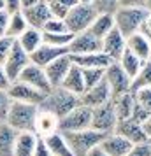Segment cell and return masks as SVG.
Masks as SVG:
<instances>
[{"instance_id": "6da1fadb", "label": "cell", "mask_w": 151, "mask_h": 156, "mask_svg": "<svg viewBox=\"0 0 151 156\" xmlns=\"http://www.w3.org/2000/svg\"><path fill=\"white\" fill-rule=\"evenodd\" d=\"M77 105H79V97L63 90L62 86H58V88H53L49 93L44 95L42 102L39 104V111L49 112L56 119H60Z\"/></svg>"}, {"instance_id": "7a4b0ae2", "label": "cell", "mask_w": 151, "mask_h": 156, "mask_svg": "<svg viewBox=\"0 0 151 156\" xmlns=\"http://www.w3.org/2000/svg\"><path fill=\"white\" fill-rule=\"evenodd\" d=\"M39 114V105H30L21 102H13L9 107L5 121L9 126L16 130L18 133H35V119Z\"/></svg>"}, {"instance_id": "3957f363", "label": "cell", "mask_w": 151, "mask_h": 156, "mask_svg": "<svg viewBox=\"0 0 151 156\" xmlns=\"http://www.w3.org/2000/svg\"><path fill=\"white\" fill-rule=\"evenodd\" d=\"M149 18H151V12L149 9L146 7H118L114 11V14H113L114 28L123 37L137 34L139 27Z\"/></svg>"}, {"instance_id": "277c9868", "label": "cell", "mask_w": 151, "mask_h": 156, "mask_svg": "<svg viewBox=\"0 0 151 156\" xmlns=\"http://www.w3.org/2000/svg\"><path fill=\"white\" fill-rule=\"evenodd\" d=\"M63 135L67 146L70 149L72 156H86L92 149L99 147V144L107 133L95 132L92 128L79 130V132H60Z\"/></svg>"}, {"instance_id": "5b68a950", "label": "cell", "mask_w": 151, "mask_h": 156, "mask_svg": "<svg viewBox=\"0 0 151 156\" xmlns=\"http://www.w3.org/2000/svg\"><path fill=\"white\" fill-rule=\"evenodd\" d=\"M95 18H97V12H95V9L90 4H76L65 14L63 23H65L67 32H70L72 35H76L79 32L88 30V27L93 23Z\"/></svg>"}, {"instance_id": "8992f818", "label": "cell", "mask_w": 151, "mask_h": 156, "mask_svg": "<svg viewBox=\"0 0 151 156\" xmlns=\"http://www.w3.org/2000/svg\"><path fill=\"white\" fill-rule=\"evenodd\" d=\"M116 114L113 109V102L109 100L107 104L100 107L92 109V116H90V128L100 133H113L116 126Z\"/></svg>"}, {"instance_id": "52a82bcc", "label": "cell", "mask_w": 151, "mask_h": 156, "mask_svg": "<svg viewBox=\"0 0 151 156\" xmlns=\"http://www.w3.org/2000/svg\"><path fill=\"white\" fill-rule=\"evenodd\" d=\"M104 81L107 83L111 98H116L123 93L130 91V77L123 72V69L118 65V62H111L104 70Z\"/></svg>"}, {"instance_id": "ba28073f", "label": "cell", "mask_w": 151, "mask_h": 156, "mask_svg": "<svg viewBox=\"0 0 151 156\" xmlns=\"http://www.w3.org/2000/svg\"><path fill=\"white\" fill-rule=\"evenodd\" d=\"M90 116L92 109L84 105L74 107L69 114H65L63 118L58 119V132H79L90 128Z\"/></svg>"}, {"instance_id": "9c48e42d", "label": "cell", "mask_w": 151, "mask_h": 156, "mask_svg": "<svg viewBox=\"0 0 151 156\" xmlns=\"http://www.w3.org/2000/svg\"><path fill=\"white\" fill-rule=\"evenodd\" d=\"M28 63H30V56L18 46V42L14 41L13 46H11V49H9V55H7V58H5V62L2 63V69H4V72H5L7 79L13 83V81L18 79V76L21 74L23 69H25Z\"/></svg>"}, {"instance_id": "30bf717a", "label": "cell", "mask_w": 151, "mask_h": 156, "mask_svg": "<svg viewBox=\"0 0 151 156\" xmlns=\"http://www.w3.org/2000/svg\"><path fill=\"white\" fill-rule=\"evenodd\" d=\"M7 93L13 102H21V104H30V105H39L46 95V93L39 91L35 88H30L20 81H13L7 88Z\"/></svg>"}, {"instance_id": "8fae6325", "label": "cell", "mask_w": 151, "mask_h": 156, "mask_svg": "<svg viewBox=\"0 0 151 156\" xmlns=\"http://www.w3.org/2000/svg\"><path fill=\"white\" fill-rule=\"evenodd\" d=\"M109 100H111V91H109V86L104 79H102L99 84L92 86V88H86L79 95V104L88 107V109L100 107L104 104H107Z\"/></svg>"}, {"instance_id": "7c38bea8", "label": "cell", "mask_w": 151, "mask_h": 156, "mask_svg": "<svg viewBox=\"0 0 151 156\" xmlns=\"http://www.w3.org/2000/svg\"><path fill=\"white\" fill-rule=\"evenodd\" d=\"M16 81L25 83L27 86L35 88V90H39V91H42V93H49L51 90H53L49 86V81L46 77V74H44V69L37 67V65H34V63L27 65V67L23 69V72L18 76Z\"/></svg>"}, {"instance_id": "4fadbf2b", "label": "cell", "mask_w": 151, "mask_h": 156, "mask_svg": "<svg viewBox=\"0 0 151 156\" xmlns=\"http://www.w3.org/2000/svg\"><path fill=\"white\" fill-rule=\"evenodd\" d=\"M113 133L123 137L132 146L134 144H148L149 142V137L142 132L141 123H135V121H132V119L116 121V126H114V132Z\"/></svg>"}, {"instance_id": "5bb4252c", "label": "cell", "mask_w": 151, "mask_h": 156, "mask_svg": "<svg viewBox=\"0 0 151 156\" xmlns=\"http://www.w3.org/2000/svg\"><path fill=\"white\" fill-rule=\"evenodd\" d=\"M69 48V55H86V53H97L100 51V39L90 34L88 30L79 32L76 35H72Z\"/></svg>"}, {"instance_id": "9a60e30c", "label": "cell", "mask_w": 151, "mask_h": 156, "mask_svg": "<svg viewBox=\"0 0 151 156\" xmlns=\"http://www.w3.org/2000/svg\"><path fill=\"white\" fill-rule=\"evenodd\" d=\"M125 48H127V46H125V37H123L116 28H113L107 35L100 39V51L111 60V62H118L120 56L123 55Z\"/></svg>"}, {"instance_id": "2e32d148", "label": "cell", "mask_w": 151, "mask_h": 156, "mask_svg": "<svg viewBox=\"0 0 151 156\" xmlns=\"http://www.w3.org/2000/svg\"><path fill=\"white\" fill-rule=\"evenodd\" d=\"M63 55H69V48H56V46H49V44H41L34 53H30V63L37 65L44 69L46 65H49L53 60L63 56Z\"/></svg>"}, {"instance_id": "e0dca14e", "label": "cell", "mask_w": 151, "mask_h": 156, "mask_svg": "<svg viewBox=\"0 0 151 156\" xmlns=\"http://www.w3.org/2000/svg\"><path fill=\"white\" fill-rule=\"evenodd\" d=\"M70 67H72V62H70L69 55H63V56L56 58L49 65L44 67V74H46V77L49 81L51 88H58V86L62 84V81L67 76V72H69Z\"/></svg>"}, {"instance_id": "ac0fdd59", "label": "cell", "mask_w": 151, "mask_h": 156, "mask_svg": "<svg viewBox=\"0 0 151 156\" xmlns=\"http://www.w3.org/2000/svg\"><path fill=\"white\" fill-rule=\"evenodd\" d=\"M21 14H23V18H25L27 25H28L30 28H35V30H42L44 23L51 18L49 9L46 5V0L37 2L35 5H32V7L21 9Z\"/></svg>"}, {"instance_id": "d6986e66", "label": "cell", "mask_w": 151, "mask_h": 156, "mask_svg": "<svg viewBox=\"0 0 151 156\" xmlns=\"http://www.w3.org/2000/svg\"><path fill=\"white\" fill-rule=\"evenodd\" d=\"M72 65L79 69H106L111 60H109L102 51L97 53H86V55H69Z\"/></svg>"}, {"instance_id": "ffe728a7", "label": "cell", "mask_w": 151, "mask_h": 156, "mask_svg": "<svg viewBox=\"0 0 151 156\" xmlns=\"http://www.w3.org/2000/svg\"><path fill=\"white\" fill-rule=\"evenodd\" d=\"M99 147H100L107 156H125L128 153V149L132 147V144L127 142L123 137H120V135L107 133L102 139L100 144H99Z\"/></svg>"}, {"instance_id": "44dd1931", "label": "cell", "mask_w": 151, "mask_h": 156, "mask_svg": "<svg viewBox=\"0 0 151 156\" xmlns=\"http://www.w3.org/2000/svg\"><path fill=\"white\" fill-rule=\"evenodd\" d=\"M125 46H127V49L132 55H135L137 58H141L142 62H149V58H151L149 39L142 37L141 34H132V35L125 37Z\"/></svg>"}, {"instance_id": "7402d4cb", "label": "cell", "mask_w": 151, "mask_h": 156, "mask_svg": "<svg viewBox=\"0 0 151 156\" xmlns=\"http://www.w3.org/2000/svg\"><path fill=\"white\" fill-rule=\"evenodd\" d=\"M60 86H62L63 90H67V91H70V93H74V95L79 97L81 93L84 91V81H83V74H81L79 67L72 65Z\"/></svg>"}, {"instance_id": "603a6c76", "label": "cell", "mask_w": 151, "mask_h": 156, "mask_svg": "<svg viewBox=\"0 0 151 156\" xmlns=\"http://www.w3.org/2000/svg\"><path fill=\"white\" fill-rule=\"evenodd\" d=\"M16 42H18V46H20L27 55H30V53H34V51L42 44V32L28 27L21 35L16 39Z\"/></svg>"}, {"instance_id": "cb8c5ba5", "label": "cell", "mask_w": 151, "mask_h": 156, "mask_svg": "<svg viewBox=\"0 0 151 156\" xmlns=\"http://www.w3.org/2000/svg\"><path fill=\"white\" fill-rule=\"evenodd\" d=\"M44 142H46V146L49 149L51 156H72L70 149L67 146V142H65L63 135L60 133V132H53V133L46 135L42 137Z\"/></svg>"}, {"instance_id": "d4e9b609", "label": "cell", "mask_w": 151, "mask_h": 156, "mask_svg": "<svg viewBox=\"0 0 151 156\" xmlns=\"http://www.w3.org/2000/svg\"><path fill=\"white\" fill-rule=\"evenodd\" d=\"M113 102V109H114L116 114V119L121 121V119H128L130 114H132V109H134V97L132 93H123L116 98H111Z\"/></svg>"}, {"instance_id": "484cf974", "label": "cell", "mask_w": 151, "mask_h": 156, "mask_svg": "<svg viewBox=\"0 0 151 156\" xmlns=\"http://www.w3.org/2000/svg\"><path fill=\"white\" fill-rule=\"evenodd\" d=\"M37 142V135L35 133H18L14 140V151H13V156H32L34 153V147H35Z\"/></svg>"}, {"instance_id": "4316f807", "label": "cell", "mask_w": 151, "mask_h": 156, "mask_svg": "<svg viewBox=\"0 0 151 156\" xmlns=\"http://www.w3.org/2000/svg\"><path fill=\"white\" fill-rule=\"evenodd\" d=\"M53 132H58V119L53 114L39 111L37 119H35V135L46 137V135L53 133Z\"/></svg>"}, {"instance_id": "83f0119b", "label": "cell", "mask_w": 151, "mask_h": 156, "mask_svg": "<svg viewBox=\"0 0 151 156\" xmlns=\"http://www.w3.org/2000/svg\"><path fill=\"white\" fill-rule=\"evenodd\" d=\"M16 135L18 132L13 130L7 123H0V156H13Z\"/></svg>"}, {"instance_id": "f1b7e54d", "label": "cell", "mask_w": 151, "mask_h": 156, "mask_svg": "<svg viewBox=\"0 0 151 156\" xmlns=\"http://www.w3.org/2000/svg\"><path fill=\"white\" fill-rule=\"evenodd\" d=\"M114 28V20H113V14H97V18L93 20V23L88 27V32L93 34L95 37H106Z\"/></svg>"}, {"instance_id": "f546056e", "label": "cell", "mask_w": 151, "mask_h": 156, "mask_svg": "<svg viewBox=\"0 0 151 156\" xmlns=\"http://www.w3.org/2000/svg\"><path fill=\"white\" fill-rule=\"evenodd\" d=\"M146 63V62H142L141 58H137L135 55H132L127 48H125V51H123V55L120 56V60H118V65L123 69V72L128 76L130 79L135 76L137 72L142 69V65Z\"/></svg>"}, {"instance_id": "4dcf8cb0", "label": "cell", "mask_w": 151, "mask_h": 156, "mask_svg": "<svg viewBox=\"0 0 151 156\" xmlns=\"http://www.w3.org/2000/svg\"><path fill=\"white\" fill-rule=\"evenodd\" d=\"M27 28H28V25H27L25 18H23L21 11H20V12H14V14H9L7 28H5V34H4V37H9V39L16 41V39L21 35V34H23Z\"/></svg>"}, {"instance_id": "1f68e13d", "label": "cell", "mask_w": 151, "mask_h": 156, "mask_svg": "<svg viewBox=\"0 0 151 156\" xmlns=\"http://www.w3.org/2000/svg\"><path fill=\"white\" fill-rule=\"evenodd\" d=\"M141 88H151V65L146 62L142 69L130 79V91H137Z\"/></svg>"}, {"instance_id": "d6a6232c", "label": "cell", "mask_w": 151, "mask_h": 156, "mask_svg": "<svg viewBox=\"0 0 151 156\" xmlns=\"http://www.w3.org/2000/svg\"><path fill=\"white\" fill-rule=\"evenodd\" d=\"M72 41L70 32H63V34H46L42 32V42L49 44V46H56V48H67Z\"/></svg>"}, {"instance_id": "836d02e7", "label": "cell", "mask_w": 151, "mask_h": 156, "mask_svg": "<svg viewBox=\"0 0 151 156\" xmlns=\"http://www.w3.org/2000/svg\"><path fill=\"white\" fill-rule=\"evenodd\" d=\"M90 5L97 14H114V11L120 7V0H92Z\"/></svg>"}, {"instance_id": "e575fe53", "label": "cell", "mask_w": 151, "mask_h": 156, "mask_svg": "<svg viewBox=\"0 0 151 156\" xmlns=\"http://www.w3.org/2000/svg\"><path fill=\"white\" fill-rule=\"evenodd\" d=\"M104 70L106 69H81L83 81H84V90L99 84L102 79H104Z\"/></svg>"}, {"instance_id": "d590c367", "label": "cell", "mask_w": 151, "mask_h": 156, "mask_svg": "<svg viewBox=\"0 0 151 156\" xmlns=\"http://www.w3.org/2000/svg\"><path fill=\"white\" fill-rule=\"evenodd\" d=\"M128 119L135 121V123H144V121L151 119V109L149 107H142L134 102V109H132V114H130Z\"/></svg>"}, {"instance_id": "8d00e7d4", "label": "cell", "mask_w": 151, "mask_h": 156, "mask_svg": "<svg viewBox=\"0 0 151 156\" xmlns=\"http://www.w3.org/2000/svg\"><path fill=\"white\" fill-rule=\"evenodd\" d=\"M41 32H46V34H63L67 32L65 28V23L63 20H56V18H49L48 21L44 23V27Z\"/></svg>"}, {"instance_id": "74e56055", "label": "cell", "mask_w": 151, "mask_h": 156, "mask_svg": "<svg viewBox=\"0 0 151 156\" xmlns=\"http://www.w3.org/2000/svg\"><path fill=\"white\" fill-rule=\"evenodd\" d=\"M130 93H132L135 104L151 109V88H141V90H137V91H130Z\"/></svg>"}, {"instance_id": "f35d334b", "label": "cell", "mask_w": 151, "mask_h": 156, "mask_svg": "<svg viewBox=\"0 0 151 156\" xmlns=\"http://www.w3.org/2000/svg\"><path fill=\"white\" fill-rule=\"evenodd\" d=\"M11 104H13V100L9 97L7 90H0V121H5V116L9 112Z\"/></svg>"}, {"instance_id": "ab89813d", "label": "cell", "mask_w": 151, "mask_h": 156, "mask_svg": "<svg viewBox=\"0 0 151 156\" xmlns=\"http://www.w3.org/2000/svg\"><path fill=\"white\" fill-rule=\"evenodd\" d=\"M125 156H151V144H134Z\"/></svg>"}, {"instance_id": "60d3db41", "label": "cell", "mask_w": 151, "mask_h": 156, "mask_svg": "<svg viewBox=\"0 0 151 156\" xmlns=\"http://www.w3.org/2000/svg\"><path fill=\"white\" fill-rule=\"evenodd\" d=\"M13 39H9V37H0V65L5 62V58L9 55V49H11V46H13Z\"/></svg>"}, {"instance_id": "b9f144b4", "label": "cell", "mask_w": 151, "mask_h": 156, "mask_svg": "<svg viewBox=\"0 0 151 156\" xmlns=\"http://www.w3.org/2000/svg\"><path fill=\"white\" fill-rule=\"evenodd\" d=\"M32 156H51V153H49V149H48V146H46L44 139L39 137V135H37V142H35V147H34Z\"/></svg>"}, {"instance_id": "7bdbcfd3", "label": "cell", "mask_w": 151, "mask_h": 156, "mask_svg": "<svg viewBox=\"0 0 151 156\" xmlns=\"http://www.w3.org/2000/svg\"><path fill=\"white\" fill-rule=\"evenodd\" d=\"M151 0H120V7H146L149 9Z\"/></svg>"}, {"instance_id": "ee69618b", "label": "cell", "mask_w": 151, "mask_h": 156, "mask_svg": "<svg viewBox=\"0 0 151 156\" xmlns=\"http://www.w3.org/2000/svg\"><path fill=\"white\" fill-rule=\"evenodd\" d=\"M4 11L9 14H14L21 11V0H4Z\"/></svg>"}, {"instance_id": "f6af8a7d", "label": "cell", "mask_w": 151, "mask_h": 156, "mask_svg": "<svg viewBox=\"0 0 151 156\" xmlns=\"http://www.w3.org/2000/svg\"><path fill=\"white\" fill-rule=\"evenodd\" d=\"M137 34H141L142 37H146V39H149L151 37V18L149 20H146V21L139 27V30H137Z\"/></svg>"}, {"instance_id": "bcb514c9", "label": "cell", "mask_w": 151, "mask_h": 156, "mask_svg": "<svg viewBox=\"0 0 151 156\" xmlns=\"http://www.w3.org/2000/svg\"><path fill=\"white\" fill-rule=\"evenodd\" d=\"M7 21H9V12H5L4 9H0V37H4V34H5Z\"/></svg>"}, {"instance_id": "7dc6e473", "label": "cell", "mask_w": 151, "mask_h": 156, "mask_svg": "<svg viewBox=\"0 0 151 156\" xmlns=\"http://www.w3.org/2000/svg\"><path fill=\"white\" fill-rule=\"evenodd\" d=\"M9 84H11V81L7 79V76H5V72H4V69H2V65H0V90H7Z\"/></svg>"}, {"instance_id": "c3c4849f", "label": "cell", "mask_w": 151, "mask_h": 156, "mask_svg": "<svg viewBox=\"0 0 151 156\" xmlns=\"http://www.w3.org/2000/svg\"><path fill=\"white\" fill-rule=\"evenodd\" d=\"M51 2H55V4H58V5H62V7H65L67 11L70 7H74L76 4H79L77 0H51Z\"/></svg>"}, {"instance_id": "681fc988", "label": "cell", "mask_w": 151, "mask_h": 156, "mask_svg": "<svg viewBox=\"0 0 151 156\" xmlns=\"http://www.w3.org/2000/svg\"><path fill=\"white\" fill-rule=\"evenodd\" d=\"M86 156H107V154H106V153H104L100 147H95V149H92V151H90Z\"/></svg>"}, {"instance_id": "f907efd6", "label": "cell", "mask_w": 151, "mask_h": 156, "mask_svg": "<svg viewBox=\"0 0 151 156\" xmlns=\"http://www.w3.org/2000/svg\"><path fill=\"white\" fill-rule=\"evenodd\" d=\"M77 2H79V4H90L92 0H77Z\"/></svg>"}, {"instance_id": "816d5d0a", "label": "cell", "mask_w": 151, "mask_h": 156, "mask_svg": "<svg viewBox=\"0 0 151 156\" xmlns=\"http://www.w3.org/2000/svg\"><path fill=\"white\" fill-rule=\"evenodd\" d=\"M0 9H4V0H0Z\"/></svg>"}, {"instance_id": "f5cc1de1", "label": "cell", "mask_w": 151, "mask_h": 156, "mask_svg": "<svg viewBox=\"0 0 151 156\" xmlns=\"http://www.w3.org/2000/svg\"><path fill=\"white\" fill-rule=\"evenodd\" d=\"M0 123H4V121H0Z\"/></svg>"}]
</instances>
